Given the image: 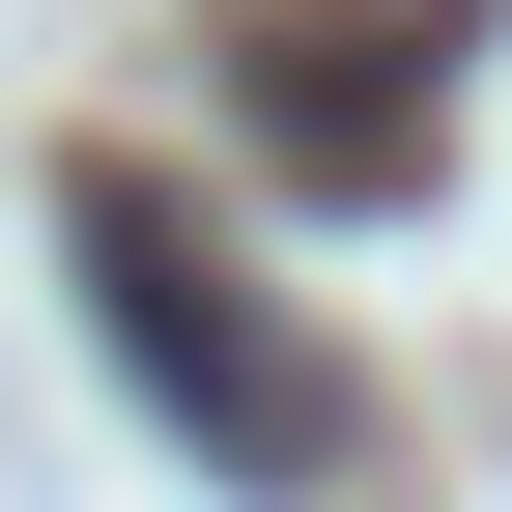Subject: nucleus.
<instances>
[{
  "label": "nucleus",
  "instance_id": "1",
  "mask_svg": "<svg viewBox=\"0 0 512 512\" xmlns=\"http://www.w3.org/2000/svg\"><path fill=\"white\" fill-rule=\"evenodd\" d=\"M57 256H86V342L143 370L228 484H313V456H342V399L228 313V256H200V200H171V171H57Z\"/></svg>",
  "mask_w": 512,
  "mask_h": 512
}]
</instances>
